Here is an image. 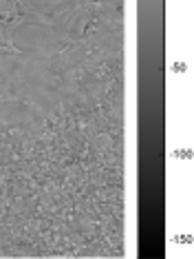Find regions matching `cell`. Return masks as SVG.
<instances>
[{
  "mask_svg": "<svg viewBox=\"0 0 194 259\" xmlns=\"http://www.w3.org/2000/svg\"><path fill=\"white\" fill-rule=\"evenodd\" d=\"M95 3H99V7L104 11H119L123 0H95Z\"/></svg>",
  "mask_w": 194,
  "mask_h": 259,
  "instance_id": "obj_7",
  "label": "cell"
},
{
  "mask_svg": "<svg viewBox=\"0 0 194 259\" xmlns=\"http://www.w3.org/2000/svg\"><path fill=\"white\" fill-rule=\"evenodd\" d=\"M16 5L18 0H0V20H9L16 16Z\"/></svg>",
  "mask_w": 194,
  "mask_h": 259,
  "instance_id": "obj_5",
  "label": "cell"
},
{
  "mask_svg": "<svg viewBox=\"0 0 194 259\" xmlns=\"http://www.w3.org/2000/svg\"><path fill=\"white\" fill-rule=\"evenodd\" d=\"M0 100L29 102L42 113H55L62 89L51 58L0 49Z\"/></svg>",
  "mask_w": 194,
  "mask_h": 259,
  "instance_id": "obj_1",
  "label": "cell"
},
{
  "mask_svg": "<svg viewBox=\"0 0 194 259\" xmlns=\"http://www.w3.org/2000/svg\"><path fill=\"white\" fill-rule=\"evenodd\" d=\"M9 45L14 51L20 54H33V56H55L64 51L67 47L73 42H69L62 36V31L51 22L44 20H25L18 22L16 27H11L9 31Z\"/></svg>",
  "mask_w": 194,
  "mask_h": 259,
  "instance_id": "obj_2",
  "label": "cell"
},
{
  "mask_svg": "<svg viewBox=\"0 0 194 259\" xmlns=\"http://www.w3.org/2000/svg\"><path fill=\"white\" fill-rule=\"evenodd\" d=\"M9 25H5L3 20H0V49H11L9 45Z\"/></svg>",
  "mask_w": 194,
  "mask_h": 259,
  "instance_id": "obj_6",
  "label": "cell"
},
{
  "mask_svg": "<svg viewBox=\"0 0 194 259\" xmlns=\"http://www.w3.org/2000/svg\"><path fill=\"white\" fill-rule=\"evenodd\" d=\"M80 3L82 0H18V5L25 7V11L38 16V20L51 22V25L64 14H69L73 7H78Z\"/></svg>",
  "mask_w": 194,
  "mask_h": 259,
  "instance_id": "obj_4",
  "label": "cell"
},
{
  "mask_svg": "<svg viewBox=\"0 0 194 259\" xmlns=\"http://www.w3.org/2000/svg\"><path fill=\"white\" fill-rule=\"evenodd\" d=\"M93 3H86V0H82L78 7H73L69 11V14H64L62 18H57L53 25L62 31V36L69 40V42H78V40L84 36L88 22L93 20Z\"/></svg>",
  "mask_w": 194,
  "mask_h": 259,
  "instance_id": "obj_3",
  "label": "cell"
}]
</instances>
